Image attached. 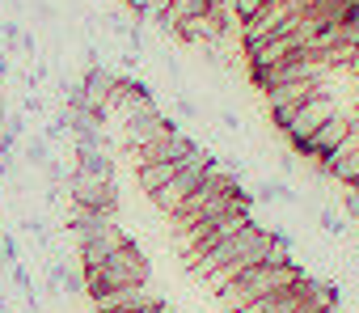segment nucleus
I'll return each mask as SVG.
<instances>
[{"mask_svg": "<svg viewBox=\"0 0 359 313\" xmlns=\"http://www.w3.org/2000/svg\"><path fill=\"white\" fill-rule=\"evenodd\" d=\"M266 254H271V229L258 225V220H250L245 229H237L233 237H224L220 246H212L208 254H199V258L191 262V275L208 279L212 292H220V288H224L229 279H237L241 271L266 262Z\"/></svg>", "mask_w": 359, "mask_h": 313, "instance_id": "obj_1", "label": "nucleus"}, {"mask_svg": "<svg viewBox=\"0 0 359 313\" xmlns=\"http://www.w3.org/2000/svg\"><path fill=\"white\" fill-rule=\"evenodd\" d=\"M296 279H304V271H300L296 262H258V267L241 271L237 279H229L216 296H220V309H224V313H237L241 305L262 300V296H271V292H283V288H292Z\"/></svg>", "mask_w": 359, "mask_h": 313, "instance_id": "obj_2", "label": "nucleus"}, {"mask_svg": "<svg viewBox=\"0 0 359 313\" xmlns=\"http://www.w3.org/2000/svg\"><path fill=\"white\" fill-rule=\"evenodd\" d=\"M148 275H152L148 254H144L135 241H123L102 267H89V271H85V292H89V296H102V292H110V288L148 284Z\"/></svg>", "mask_w": 359, "mask_h": 313, "instance_id": "obj_3", "label": "nucleus"}, {"mask_svg": "<svg viewBox=\"0 0 359 313\" xmlns=\"http://www.w3.org/2000/svg\"><path fill=\"white\" fill-rule=\"evenodd\" d=\"M212 166H220V161H216V156H212L208 148H203L199 156H191L187 166H177V174H173V178H169L156 195H148V199H152V208H156V212H165V216H173L177 208L187 204V195L203 182V174H208Z\"/></svg>", "mask_w": 359, "mask_h": 313, "instance_id": "obj_4", "label": "nucleus"}, {"mask_svg": "<svg viewBox=\"0 0 359 313\" xmlns=\"http://www.w3.org/2000/svg\"><path fill=\"white\" fill-rule=\"evenodd\" d=\"M330 114H338V102H334V89L325 85L321 93H313L309 102L296 106V114H292V123H287V131H283V135L292 140V152H296V148H300V144H304V140L330 119Z\"/></svg>", "mask_w": 359, "mask_h": 313, "instance_id": "obj_5", "label": "nucleus"}, {"mask_svg": "<svg viewBox=\"0 0 359 313\" xmlns=\"http://www.w3.org/2000/svg\"><path fill=\"white\" fill-rule=\"evenodd\" d=\"M199 152H203V148H199L187 131L169 127L161 140H152V144L135 148V152H131V161H135V166H148V161H173V166H187L191 156H199Z\"/></svg>", "mask_w": 359, "mask_h": 313, "instance_id": "obj_6", "label": "nucleus"}, {"mask_svg": "<svg viewBox=\"0 0 359 313\" xmlns=\"http://www.w3.org/2000/svg\"><path fill=\"white\" fill-rule=\"evenodd\" d=\"M68 204L76 208H102V212H118V182L114 178H85V174H68Z\"/></svg>", "mask_w": 359, "mask_h": 313, "instance_id": "obj_7", "label": "nucleus"}, {"mask_svg": "<svg viewBox=\"0 0 359 313\" xmlns=\"http://www.w3.org/2000/svg\"><path fill=\"white\" fill-rule=\"evenodd\" d=\"M351 123H355V119H351V114H342V110H338V114H330V119H325V123H321V127H317L300 148H296V156H309L313 166H321L338 144H346V140H351Z\"/></svg>", "mask_w": 359, "mask_h": 313, "instance_id": "obj_8", "label": "nucleus"}, {"mask_svg": "<svg viewBox=\"0 0 359 313\" xmlns=\"http://www.w3.org/2000/svg\"><path fill=\"white\" fill-rule=\"evenodd\" d=\"M152 305H161V296H156L148 284L110 288V292L93 296V309H97V313H144V309H152Z\"/></svg>", "mask_w": 359, "mask_h": 313, "instance_id": "obj_9", "label": "nucleus"}, {"mask_svg": "<svg viewBox=\"0 0 359 313\" xmlns=\"http://www.w3.org/2000/svg\"><path fill=\"white\" fill-rule=\"evenodd\" d=\"M169 127H173V123H169L156 106H152V110H140V114H131V119H123V148H127V156H131L135 148L161 140Z\"/></svg>", "mask_w": 359, "mask_h": 313, "instance_id": "obj_10", "label": "nucleus"}, {"mask_svg": "<svg viewBox=\"0 0 359 313\" xmlns=\"http://www.w3.org/2000/svg\"><path fill=\"white\" fill-rule=\"evenodd\" d=\"M123 241H131L127 233H123V225H110V229H102V233H93V237H85V241H76V258H81V271H89V267H102Z\"/></svg>", "mask_w": 359, "mask_h": 313, "instance_id": "obj_11", "label": "nucleus"}, {"mask_svg": "<svg viewBox=\"0 0 359 313\" xmlns=\"http://www.w3.org/2000/svg\"><path fill=\"white\" fill-rule=\"evenodd\" d=\"M321 170H325L334 182H342V187H359V140L351 135L346 144H338L325 161H321Z\"/></svg>", "mask_w": 359, "mask_h": 313, "instance_id": "obj_12", "label": "nucleus"}, {"mask_svg": "<svg viewBox=\"0 0 359 313\" xmlns=\"http://www.w3.org/2000/svg\"><path fill=\"white\" fill-rule=\"evenodd\" d=\"M110 225H118V212H102V208H68V233L76 237V241H85V237H93V233H102V229H110Z\"/></svg>", "mask_w": 359, "mask_h": 313, "instance_id": "obj_13", "label": "nucleus"}, {"mask_svg": "<svg viewBox=\"0 0 359 313\" xmlns=\"http://www.w3.org/2000/svg\"><path fill=\"white\" fill-rule=\"evenodd\" d=\"M114 68H106V64H93V68H85L81 72V89H85V98H89V106H110V89H114Z\"/></svg>", "mask_w": 359, "mask_h": 313, "instance_id": "obj_14", "label": "nucleus"}, {"mask_svg": "<svg viewBox=\"0 0 359 313\" xmlns=\"http://www.w3.org/2000/svg\"><path fill=\"white\" fill-rule=\"evenodd\" d=\"M173 174H177V166H173V161H148V166H135V182H140V191H144V195H156Z\"/></svg>", "mask_w": 359, "mask_h": 313, "instance_id": "obj_15", "label": "nucleus"}, {"mask_svg": "<svg viewBox=\"0 0 359 313\" xmlns=\"http://www.w3.org/2000/svg\"><path fill=\"white\" fill-rule=\"evenodd\" d=\"M51 156H55V148H51L47 135H26V140H22V161H26L30 170H47Z\"/></svg>", "mask_w": 359, "mask_h": 313, "instance_id": "obj_16", "label": "nucleus"}, {"mask_svg": "<svg viewBox=\"0 0 359 313\" xmlns=\"http://www.w3.org/2000/svg\"><path fill=\"white\" fill-rule=\"evenodd\" d=\"M212 9V0H169V5H165V13L177 22V26H182V22H195V18H203Z\"/></svg>", "mask_w": 359, "mask_h": 313, "instance_id": "obj_17", "label": "nucleus"}, {"mask_svg": "<svg viewBox=\"0 0 359 313\" xmlns=\"http://www.w3.org/2000/svg\"><path fill=\"white\" fill-rule=\"evenodd\" d=\"M22 43V22L18 18H0V47H5V55H13Z\"/></svg>", "mask_w": 359, "mask_h": 313, "instance_id": "obj_18", "label": "nucleus"}, {"mask_svg": "<svg viewBox=\"0 0 359 313\" xmlns=\"http://www.w3.org/2000/svg\"><path fill=\"white\" fill-rule=\"evenodd\" d=\"M22 262V246L13 233H0V267H18Z\"/></svg>", "mask_w": 359, "mask_h": 313, "instance_id": "obj_19", "label": "nucleus"}, {"mask_svg": "<svg viewBox=\"0 0 359 313\" xmlns=\"http://www.w3.org/2000/svg\"><path fill=\"white\" fill-rule=\"evenodd\" d=\"M0 127H5V131H13L18 140H26V135H30V114H26V110H13V114H9L5 123H0Z\"/></svg>", "mask_w": 359, "mask_h": 313, "instance_id": "obj_20", "label": "nucleus"}, {"mask_svg": "<svg viewBox=\"0 0 359 313\" xmlns=\"http://www.w3.org/2000/svg\"><path fill=\"white\" fill-rule=\"evenodd\" d=\"M317 220H321V229H325L330 237H342V233H346V225H342V216H338L334 208H321V212H317Z\"/></svg>", "mask_w": 359, "mask_h": 313, "instance_id": "obj_21", "label": "nucleus"}, {"mask_svg": "<svg viewBox=\"0 0 359 313\" xmlns=\"http://www.w3.org/2000/svg\"><path fill=\"white\" fill-rule=\"evenodd\" d=\"M342 43L346 47H359V5L342 18Z\"/></svg>", "mask_w": 359, "mask_h": 313, "instance_id": "obj_22", "label": "nucleus"}, {"mask_svg": "<svg viewBox=\"0 0 359 313\" xmlns=\"http://www.w3.org/2000/svg\"><path fill=\"white\" fill-rule=\"evenodd\" d=\"M262 5H266V0H233V18H237V22H250Z\"/></svg>", "mask_w": 359, "mask_h": 313, "instance_id": "obj_23", "label": "nucleus"}, {"mask_svg": "<svg viewBox=\"0 0 359 313\" xmlns=\"http://www.w3.org/2000/svg\"><path fill=\"white\" fill-rule=\"evenodd\" d=\"M22 110H26L30 119H39V114H47V98H43V93H26V98H22Z\"/></svg>", "mask_w": 359, "mask_h": 313, "instance_id": "obj_24", "label": "nucleus"}, {"mask_svg": "<svg viewBox=\"0 0 359 313\" xmlns=\"http://www.w3.org/2000/svg\"><path fill=\"white\" fill-rule=\"evenodd\" d=\"M18 152H22V140H18L13 131L0 127V156H18Z\"/></svg>", "mask_w": 359, "mask_h": 313, "instance_id": "obj_25", "label": "nucleus"}, {"mask_svg": "<svg viewBox=\"0 0 359 313\" xmlns=\"http://www.w3.org/2000/svg\"><path fill=\"white\" fill-rule=\"evenodd\" d=\"M173 102H177V114H182V119H199V106L187 93H173Z\"/></svg>", "mask_w": 359, "mask_h": 313, "instance_id": "obj_26", "label": "nucleus"}, {"mask_svg": "<svg viewBox=\"0 0 359 313\" xmlns=\"http://www.w3.org/2000/svg\"><path fill=\"white\" fill-rule=\"evenodd\" d=\"M275 187H279V182H258L254 199H262V204H275Z\"/></svg>", "mask_w": 359, "mask_h": 313, "instance_id": "obj_27", "label": "nucleus"}, {"mask_svg": "<svg viewBox=\"0 0 359 313\" xmlns=\"http://www.w3.org/2000/svg\"><path fill=\"white\" fill-rule=\"evenodd\" d=\"M220 123H224V131H241V119L233 110H220Z\"/></svg>", "mask_w": 359, "mask_h": 313, "instance_id": "obj_28", "label": "nucleus"}, {"mask_svg": "<svg viewBox=\"0 0 359 313\" xmlns=\"http://www.w3.org/2000/svg\"><path fill=\"white\" fill-rule=\"evenodd\" d=\"M275 161H279V170H283V174H292V170H296V152H279Z\"/></svg>", "mask_w": 359, "mask_h": 313, "instance_id": "obj_29", "label": "nucleus"}, {"mask_svg": "<svg viewBox=\"0 0 359 313\" xmlns=\"http://www.w3.org/2000/svg\"><path fill=\"white\" fill-rule=\"evenodd\" d=\"M351 135H355V140H359V131H351Z\"/></svg>", "mask_w": 359, "mask_h": 313, "instance_id": "obj_30", "label": "nucleus"}]
</instances>
